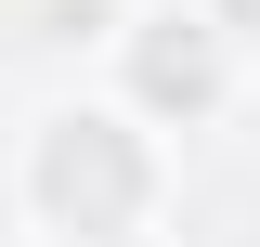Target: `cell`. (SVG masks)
Masks as SVG:
<instances>
[{"instance_id":"cell-2","label":"cell","mask_w":260,"mask_h":247,"mask_svg":"<svg viewBox=\"0 0 260 247\" xmlns=\"http://www.w3.org/2000/svg\"><path fill=\"white\" fill-rule=\"evenodd\" d=\"M117 78H130V117L143 130H208L234 104V26L208 13V0H130L117 26Z\"/></svg>"},{"instance_id":"cell-1","label":"cell","mask_w":260,"mask_h":247,"mask_svg":"<svg viewBox=\"0 0 260 247\" xmlns=\"http://www.w3.org/2000/svg\"><path fill=\"white\" fill-rule=\"evenodd\" d=\"M156 130L130 104H52L13 156V195H26L39 234H143L156 221Z\"/></svg>"},{"instance_id":"cell-4","label":"cell","mask_w":260,"mask_h":247,"mask_svg":"<svg viewBox=\"0 0 260 247\" xmlns=\"http://www.w3.org/2000/svg\"><path fill=\"white\" fill-rule=\"evenodd\" d=\"M52 247H143V234H52Z\"/></svg>"},{"instance_id":"cell-3","label":"cell","mask_w":260,"mask_h":247,"mask_svg":"<svg viewBox=\"0 0 260 247\" xmlns=\"http://www.w3.org/2000/svg\"><path fill=\"white\" fill-rule=\"evenodd\" d=\"M130 0H39V39H117Z\"/></svg>"}]
</instances>
